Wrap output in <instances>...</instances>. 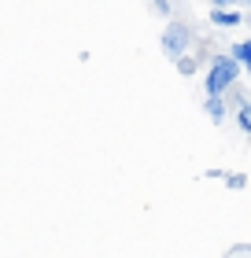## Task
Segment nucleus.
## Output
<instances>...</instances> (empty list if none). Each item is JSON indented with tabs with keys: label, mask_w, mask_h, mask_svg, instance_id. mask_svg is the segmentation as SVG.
I'll return each mask as SVG.
<instances>
[{
	"label": "nucleus",
	"mask_w": 251,
	"mask_h": 258,
	"mask_svg": "<svg viewBox=\"0 0 251 258\" xmlns=\"http://www.w3.org/2000/svg\"><path fill=\"white\" fill-rule=\"evenodd\" d=\"M236 74H240V63L233 59V55H218L214 59V67L207 70V96H222L225 89H233V81H236Z\"/></svg>",
	"instance_id": "1"
},
{
	"label": "nucleus",
	"mask_w": 251,
	"mask_h": 258,
	"mask_svg": "<svg viewBox=\"0 0 251 258\" xmlns=\"http://www.w3.org/2000/svg\"><path fill=\"white\" fill-rule=\"evenodd\" d=\"M185 44H188V30L181 26V22H170V26H166V33H163V52L177 59V55L185 52Z\"/></svg>",
	"instance_id": "2"
},
{
	"label": "nucleus",
	"mask_w": 251,
	"mask_h": 258,
	"mask_svg": "<svg viewBox=\"0 0 251 258\" xmlns=\"http://www.w3.org/2000/svg\"><path fill=\"white\" fill-rule=\"evenodd\" d=\"M211 22H214V26H240V15L229 11V8H214L211 11Z\"/></svg>",
	"instance_id": "3"
},
{
	"label": "nucleus",
	"mask_w": 251,
	"mask_h": 258,
	"mask_svg": "<svg viewBox=\"0 0 251 258\" xmlns=\"http://www.w3.org/2000/svg\"><path fill=\"white\" fill-rule=\"evenodd\" d=\"M233 59L244 63V67H251V41H240V44H236V48H233Z\"/></svg>",
	"instance_id": "4"
},
{
	"label": "nucleus",
	"mask_w": 251,
	"mask_h": 258,
	"mask_svg": "<svg viewBox=\"0 0 251 258\" xmlns=\"http://www.w3.org/2000/svg\"><path fill=\"white\" fill-rule=\"evenodd\" d=\"M207 114H211V118H218V122H222V114H225V103H222L218 96H211V100H207Z\"/></svg>",
	"instance_id": "5"
},
{
	"label": "nucleus",
	"mask_w": 251,
	"mask_h": 258,
	"mask_svg": "<svg viewBox=\"0 0 251 258\" xmlns=\"http://www.w3.org/2000/svg\"><path fill=\"white\" fill-rule=\"evenodd\" d=\"M240 129H244V133H251V103H244V107H240Z\"/></svg>",
	"instance_id": "6"
},
{
	"label": "nucleus",
	"mask_w": 251,
	"mask_h": 258,
	"mask_svg": "<svg viewBox=\"0 0 251 258\" xmlns=\"http://www.w3.org/2000/svg\"><path fill=\"white\" fill-rule=\"evenodd\" d=\"M225 184H229V188H244L247 177H244V173H229V177H225Z\"/></svg>",
	"instance_id": "7"
},
{
	"label": "nucleus",
	"mask_w": 251,
	"mask_h": 258,
	"mask_svg": "<svg viewBox=\"0 0 251 258\" xmlns=\"http://www.w3.org/2000/svg\"><path fill=\"white\" fill-rule=\"evenodd\" d=\"M214 4H218V8H229V4H236V0H214Z\"/></svg>",
	"instance_id": "8"
},
{
	"label": "nucleus",
	"mask_w": 251,
	"mask_h": 258,
	"mask_svg": "<svg viewBox=\"0 0 251 258\" xmlns=\"http://www.w3.org/2000/svg\"><path fill=\"white\" fill-rule=\"evenodd\" d=\"M247 74H251V67H247Z\"/></svg>",
	"instance_id": "9"
}]
</instances>
